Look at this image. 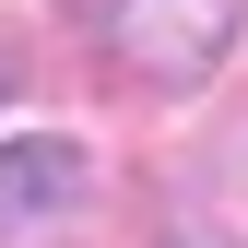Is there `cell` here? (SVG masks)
<instances>
[{"instance_id": "obj_1", "label": "cell", "mask_w": 248, "mask_h": 248, "mask_svg": "<svg viewBox=\"0 0 248 248\" xmlns=\"http://www.w3.org/2000/svg\"><path fill=\"white\" fill-rule=\"evenodd\" d=\"M83 36H107V59L154 95L213 83V59L236 47V0H59Z\"/></svg>"}, {"instance_id": "obj_2", "label": "cell", "mask_w": 248, "mask_h": 248, "mask_svg": "<svg viewBox=\"0 0 248 248\" xmlns=\"http://www.w3.org/2000/svg\"><path fill=\"white\" fill-rule=\"evenodd\" d=\"M83 201V142H0V225Z\"/></svg>"}, {"instance_id": "obj_3", "label": "cell", "mask_w": 248, "mask_h": 248, "mask_svg": "<svg viewBox=\"0 0 248 248\" xmlns=\"http://www.w3.org/2000/svg\"><path fill=\"white\" fill-rule=\"evenodd\" d=\"M166 248H236V236H213V225H177V236H166Z\"/></svg>"}]
</instances>
